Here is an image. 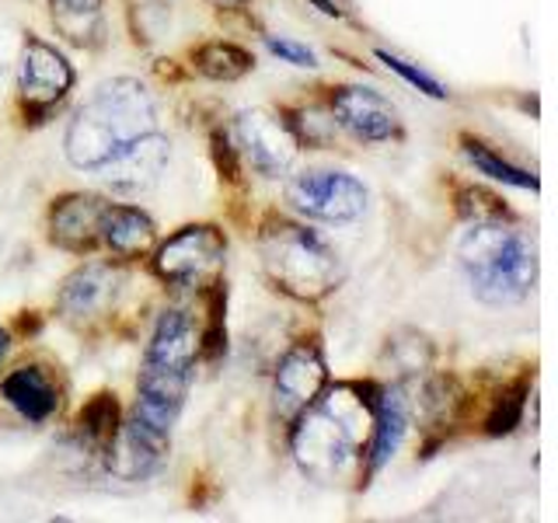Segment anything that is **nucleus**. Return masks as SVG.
<instances>
[{
  "instance_id": "29",
  "label": "nucleus",
  "mask_w": 558,
  "mask_h": 523,
  "mask_svg": "<svg viewBox=\"0 0 558 523\" xmlns=\"http://www.w3.org/2000/svg\"><path fill=\"white\" fill-rule=\"evenodd\" d=\"M209 4H217V8H244L248 0H209Z\"/></svg>"
},
{
  "instance_id": "4",
  "label": "nucleus",
  "mask_w": 558,
  "mask_h": 523,
  "mask_svg": "<svg viewBox=\"0 0 558 523\" xmlns=\"http://www.w3.org/2000/svg\"><path fill=\"white\" fill-rule=\"evenodd\" d=\"M258 255L272 283L296 301H322L342 283V266L328 244L301 223L272 220L258 234Z\"/></svg>"
},
{
  "instance_id": "15",
  "label": "nucleus",
  "mask_w": 558,
  "mask_h": 523,
  "mask_svg": "<svg viewBox=\"0 0 558 523\" xmlns=\"http://www.w3.org/2000/svg\"><path fill=\"white\" fill-rule=\"evenodd\" d=\"M168 157H171L168 139L161 133H150L140 139V144H133L119 161L101 168L95 179L105 182V188L122 192V196H140V192H150L157 182H161Z\"/></svg>"
},
{
  "instance_id": "16",
  "label": "nucleus",
  "mask_w": 558,
  "mask_h": 523,
  "mask_svg": "<svg viewBox=\"0 0 558 523\" xmlns=\"http://www.w3.org/2000/svg\"><path fill=\"white\" fill-rule=\"evenodd\" d=\"M0 398H4L8 405L32 426L49 423L60 409L57 380L49 377L46 366H35V363L17 366V370H11L4 380H0Z\"/></svg>"
},
{
  "instance_id": "23",
  "label": "nucleus",
  "mask_w": 558,
  "mask_h": 523,
  "mask_svg": "<svg viewBox=\"0 0 558 523\" xmlns=\"http://www.w3.org/2000/svg\"><path fill=\"white\" fill-rule=\"evenodd\" d=\"M374 57L391 70V74H398L405 84H412L415 92H423L426 98H433V101H447V87L436 81L433 74H426L423 66L418 63H412V60H405V57H398V52H391V49H374Z\"/></svg>"
},
{
  "instance_id": "8",
  "label": "nucleus",
  "mask_w": 558,
  "mask_h": 523,
  "mask_svg": "<svg viewBox=\"0 0 558 523\" xmlns=\"http://www.w3.org/2000/svg\"><path fill=\"white\" fill-rule=\"evenodd\" d=\"M231 139L238 154L252 165L262 179H283L296 161V136L290 133L287 119L269 109H244L231 119Z\"/></svg>"
},
{
  "instance_id": "19",
  "label": "nucleus",
  "mask_w": 558,
  "mask_h": 523,
  "mask_svg": "<svg viewBox=\"0 0 558 523\" xmlns=\"http://www.w3.org/2000/svg\"><path fill=\"white\" fill-rule=\"evenodd\" d=\"M49 17L52 28L81 49L105 42V0H49Z\"/></svg>"
},
{
  "instance_id": "27",
  "label": "nucleus",
  "mask_w": 558,
  "mask_h": 523,
  "mask_svg": "<svg viewBox=\"0 0 558 523\" xmlns=\"http://www.w3.org/2000/svg\"><path fill=\"white\" fill-rule=\"evenodd\" d=\"M311 4L318 8L322 14H328V17H345L342 8H336V0H311Z\"/></svg>"
},
{
  "instance_id": "13",
  "label": "nucleus",
  "mask_w": 558,
  "mask_h": 523,
  "mask_svg": "<svg viewBox=\"0 0 558 523\" xmlns=\"http://www.w3.org/2000/svg\"><path fill=\"white\" fill-rule=\"evenodd\" d=\"M109 199L95 192H66L49 206V238L63 252H95L101 248V220Z\"/></svg>"
},
{
  "instance_id": "3",
  "label": "nucleus",
  "mask_w": 558,
  "mask_h": 523,
  "mask_svg": "<svg viewBox=\"0 0 558 523\" xmlns=\"http://www.w3.org/2000/svg\"><path fill=\"white\" fill-rule=\"evenodd\" d=\"M458 266L471 296L485 307H517L537 283L534 241L496 220H475L458 244Z\"/></svg>"
},
{
  "instance_id": "24",
  "label": "nucleus",
  "mask_w": 558,
  "mask_h": 523,
  "mask_svg": "<svg viewBox=\"0 0 558 523\" xmlns=\"http://www.w3.org/2000/svg\"><path fill=\"white\" fill-rule=\"evenodd\" d=\"M523 401H527V377L510 384L499 401H496V409L493 415L485 418V433L488 436H506V433H513L520 426V418H523Z\"/></svg>"
},
{
  "instance_id": "7",
  "label": "nucleus",
  "mask_w": 558,
  "mask_h": 523,
  "mask_svg": "<svg viewBox=\"0 0 558 523\" xmlns=\"http://www.w3.org/2000/svg\"><path fill=\"white\" fill-rule=\"evenodd\" d=\"M74 81L77 74L63 52L39 35H28L22 46V63H17V95H22V112L32 126L49 122V115L74 92Z\"/></svg>"
},
{
  "instance_id": "5",
  "label": "nucleus",
  "mask_w": 558,
  "mask_h": 523,
  "mask_svg": "<svg viewBox=\"0 0 558 523\" xmlns=\"http://www.w3.org/2000/svg\"><path fill=\"white\" fill-rule=\"evenodd\" d=\"M227 241L214 223H189L179 227L171 238L157 241L154 248V272L171 290H209L220 283Z\"/></svg>"
},
{
  "instance_id": "12",
  "label": "nucleus",
  "mask_w": 558,
  "mask_h": 523,
  "mask_svg": "<svg viewBox=\"0 0 558 523\" xmlns=\"http://www.w3.org/2000/svg\"><path fill=\"white\" fill-rule=\"evenodd\" d=\"M199 342H203V331H199L196 318H192L185 307H168L157 314V321L150 328L147 353L140 366L192 377L196 360H199Z\"/></svg>"
},
{
  "instance_id": "21",
  "label": "nucleus",
  "mask_w": 558,
  "mask_h": 523,
  "mask_svg": "<svg viewBox=\"0 0 558 523\" xmlns=\"http://www.w3.org/2000/svg\"><path fill=\"white\" fill-rule=\"evenodd\" d=\"M461 154L468 157L471 165H475L482 174H488V179H496L502 185H513V188H527V192H537L541 182L537 174H531L527 168H520L513 161H506V157H499L488 144H482V139L475 136H461Z\"/></svg>"
},
{
  "instance_id": "14",
  "label": "nucleus",
  "mask_w": 558,
  "mask_h": 523,
  "mask_svg": "<svg viewBox=\"0 0 558 523\" xmlns=\"http://www.w3.org/2000/svg\"><path fill=\"white\" fill-rule=\"evenodd\" d=\"M119 293V276L112 262H87L74 269L60 287L57 314L66 321H92L112 307Z\"/></svg>"
},
{
  "instance_id": "28",
  "label": "nucleus",
  "mask_w": 558,
  "mask_h": 523,
  "mask_svg": "<svg viewBox=\"0 0 558 523\" xmlns=\"http://www.w3.org/2000/svg\"><path fill=\"white\" fill-rule=\"evenodd\" d=\"M8 349H11V336L4 328H0V363H4V356H8Z\"/></svg>"
},
{
  "instance_id": "2",
  "label": "nucleus",
  "mask_w": 558,
  "mask_h": 523,
  "mask_svg": "<svg viewBox=\"0 0 558 523\" xmlns=\"http://www.w3.org/2000/svg\"><path fill=\"white\" fill-rule=\"evenodd\" d=\"M380 398V394H377ZM377 398H363L356 384L322 391L293 418L290 450L296 467L314 482H331L363 453V436H371Z\"/></svg>"
},
{
  "instance_id": "25",
  "label": "nucleus",
  "mask_w": 558,
  "mask_h": 523,
  "mask_svg": "<svg viewBox=\"0 0 558 523\" xmlns=\"http://www.w3.org/2000/svg\"><path fill=\"white\" fill-rule=\"evenodd\" d=\"M262 42L272 52L276 60H283L290 66H304V70H314L318 66V52L304 42H293V39H283V35H262Z\"/></svg>"
},
{
  "instance_id": "1",
  "label": "nucleus",
  "mask_w": 558,
  "mask_h": 523,
  "mask_svg": "<svg viewBox=\"0 0 558 523\" xmlns=\"http://www.w3.org/2000/svg\"><path fill=\"white\" fill-rule=\"evenodd\" d=\"M157 133V101L136 77H109L95 84L63 133V157L81 174H98L133 144Z\"/></svg>"
},
{
  "instance_id": "22",
  "label": "nucleus",
  "mask_w": 558,
  "mask_h": 523,
  "mask_svg": "<svg viewBox=\"0 0 558 523\" xmlns=\"http://www.w3.org/2000/svg\"><path fill=\"white\" fill-rule=\"evenodd\" d=\"M119 426H122V405L112 391L95 394L77 415V436L95 450H105V443L119 433Z\"/></svg>"
},
{
  "instance_id": "18",
  "label": "nucleus",
  "mask_w": 558,
  "mask_h": 523,
  "mask_svg": "<svg viewBox=\"0 0 558 523\" xmlns=\"http://www.w3.org/2000/svg\"><path fill=\"white\" fill-rule=\"evenodd\" d=\"M405 433H409L405 398H401V391H380L377 409H374V426H371V436H366V447H363V461H366L363 478H374L377 471L395 458L401 440H405Z\"/></svg>"
},
{
  "instance_id": "11",
  "label": "nucleus",
  "mask_w": 558,
  "mask_h": 523,
  "mask_svg": "<svg viewBox=\"0 0 558 523\" xmlns=\"http://www.w3.org/2000/svg\"><path fill=\"white\" fill-rule=\"evenodd\" d=\"M168 458V433L144 426L140 418H122L119 433L101 450L105 471L119 482H147L165 467Z\"/></svg>"
},
{
  "instance_id": "10",
  "label": "nucleus",
  "mask_w": 558,
  "mask_h": 523,
  "mask_svg": "<svg viewBox=\"0 0 558 523\" xmlns=\"http://www.w3.org/2000/svg\"><path fill=\"white\" fill-rule=\"evenodd\" d=\"M328 388V363L318 342H296L276 363L272 374V409L279 418L293 423L314 398Z\"/></svg>"
},
{
  "instance_id": "9",
  "label": "nucleus",
  "mask_w": 558,
  "mask_h": 523,
  "mask_svg": "<svg viewBox=\"0 0 558 523\" xmlns=\"http://www.w3.org/2000/svg\"><path fill=\"white\" fill-rule=\"evenodd\" d=\"M328 115L342 133L360 139V144H391V139L405 136L395 105L380 92H374V87L363 84L336 87L328 98Z\"/></svg>"
},
{
  "instance_id": "20",
  "label": "nucleus",
  "mask_w": 558,
  "mask_h": 523,
  "mask_svg": "<svg viewBox=\"0 0 558 523\" xmlns=\"http://www.w3.org/2000/svg\"><path fill=\"white\" fill-rule=\"evenodd\" d=\"M192 63L203 77L209 81H241L255 70V57L238 42H223V39H209L203 46L192 49Z\"/></svg>"
},
{
  "instance_id": "26",
  "label": "nucleus",
  "mask_w": 558,
  "mask_h": 523,
  "mask_svg": "<svg viewBox=\"0 0 558 523\" xmlns=\"http://www.w3.org/2000/svg\"><path fill=\"white\" fill-rule=\"evenodd\" d=\"M209 157H214V161H217V168H220V174H223V182H238L241 154H238V147H234L231 133L217 130L214 136H209Z\"/></svg>"
},
{
  "instance_id": "17",
  "label": "nucleus",
  "mask_w": 558,
  "mask_h": 523,
  "mask_svg": "<svg viewBox=\"0 0 558 523\" xmlns=\"http://www.w3.org/2000/svg\"><path fill=\"white\" fill-rule=\"evenodd\" d=\"M101 248L119 258H150L157 248V223L130 203H109L101 220Z\"/></svg>"
},
{
  "instance_id": "6",
  "label": "nucleus",
  "mask_w": 558,
  "mask_h": 523,
  "mask_svg": "<svg viewBox=\"0 0 558 523\" xmlns=\"http://www.w3.org/2000/svg\"><path fill=\"white\" fill-rule=\"evenodd\" d=\"M287 203L307 220L318 223H353L371 206V192L349 171L311 168L287 182Z\"/></svg>"
}]
</instances>
